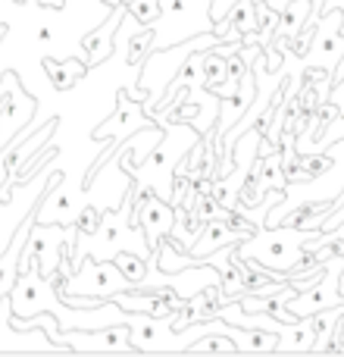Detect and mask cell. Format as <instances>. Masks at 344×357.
Masks as SVG:
<instances>
[{
    "label": "cell",
    "mask_w": 344,
    "mask_h": 357,
    "mask_svg": "<svg viewBox=\"0 0 344 357\" xmlns=\"http://www.w3.org/2000/svg\"><path fill=\"white\" fill-rule=\"evenodd\" d=\"M119 251H135V254H141V257H150V251H154L141 229L132 226V191L116 204V210H104V213H100L97 229L79 232L72 251H69V266L79 270L85 257L113 260Z\"/></svg>",
    "instance_id": "cell-1"
},
{
    "label": "cell",
    "mask_w": 344,
    "mask_h": 357,
    "mask_svg": "<svg viewBox=\"0 0 344 357\" xmlns=\"http://www.w3.org/2000/svg\"><path fill=\"white\" fill-rule=\"evenodd\" d=\"M201 132L191 123H166L163 126V138L141 163H132V167H123L125 173L132 176L135 185H150L160 197L172 201V182H175V167L182 163V157L201 142Z\"/></svg>",
    "instance_id": "cell-2"
},
{
    "label": "cell",
    "mask_w": 344,
    "mask_h": 357,
    "mask_svg": "<svg viewBox=\"0 0 344 357\" xmlns=\"http://www.w3.org/2000/svg\"><path fill=\"white\" fill-rule=\"evenodd\" d=\"M216 44H222V38L216 35V31H207V35H197L191 38V41H182V44H172V47H163V50H150L148 56L141 60V69H138V88L144 91V113H154L157 104H160V98L166 94L169 82L178 75V69L185 66V60H188L194 50L201 47H216Z\"/></svg>",
    "instance_id": "cell-3"
},
{
    "label": "cell",
    "mask_w": 344,
    "mask_h": 357,
    "mask_svg": "<svg viewBox=\"0 0 344 357\" xmlns=\"http://www.w3.org/2000/svg\"><path fill=\"white\" fill-rule=\"evenodd\" d=\"M207 31H213L210 0H160V13L150 25V50L172 47Z\"/></svg>",
    "instance_id": "cell-4"
},
{
    "label": "cell",
    "mask_w": 344,
    "mask_h": 357,
    "mask_svg": "<svg viewBox=\"0 0 344 357\" xmlns=\"http://www.w3.org/2000/svg\"><path fill=\"white\" fill-rule=\"evenodd\" d=\"M344 6H332L320 16L313 31V41L307 47V56H301V69H322L332 75L338 66V56L344 54V31H341Z\"/></svg>",
    "instance_id": "cell-5"
},
{
    "label": "cell",
    "mask_w": 344,
    "mask_h": 357,
    "mask_svg": "<svg viewBox=\"0 0 344 357\" xmlns=\"http://www.w3.org/2000/svg\"><path fill=\"white\" fill-rule=\"evenodd\" d=\"M54 342L66 351H132L129 323L104 329H69V333L56 329Z\"/></svg>",
    "instance_id": "cell-6"
},
{
    "label": "cell",
    "mask_w": 344,
    "mask_h": 357,
    "mask_svg": "<svg viewBox=\"0 0 344 357\" xmlns=\"http://www.w3.org/2000/svg\"><path fill=\"white\" fill-rule=\"evenodd\" d=\"M148 126H154V119L144 113L141 100L129 98V94H119V104H116V113H113L107 123L97 126V132L94 135L100 138V142H123V138H129L132 132L138 129H148Z\"/></svg>",
    "instance_id": "cell-7"
},
{
    "label": "cell",
    "mask_w": 344,
    "mask_h": 357,
    "mask_svg": "<svg viewBox=\"0 0 344 357\" xmlns=\"http://www.w3.org/2000/svg\"><path fill=\"white\" fill-rule=\"evenodd\" d=\"M257 232V226H238V229H228V220H222V222H203V229H201V235L194 238V245L188 248V254L194 260H203L207 254H213V251H219V248H226V245H241V241L247 238V235H253Z\"/></svg>",
    "instance_id": "cell-8"
},
{
    "label": "cell",
    "mask_w": 344,
    "mask_h": 357,
    "mask_svg": "<svg viewBox=\"0 0 344 357\" xmlns=\"http://www.w3.org/2000/svg\"><path fill=\"white\" fill-rule=\"evenodd\" d=\"M10 317H13L10 295H3V298H0V348H35V351H50V348H60L47 333H44V329H41V333H38V329H31L29 339H25V333L13 326ZM60 351H66V348H60Z\"/></svg>",
    "instance_id": "cell-9"
},
{
    "label": "cell",
    "mask_w": 344,
    "mask_h": 357,
    "mask_svg": "<svg viewBox=\"0 0 344 357\" xmlns=\"http://www.w3.org/2000/svg\"><path fill=\"white\" fill-rule=\"evenodd\" d=\"M247 182H257L251 191L244 195V201L260 204V197L266 195V191H276V188H285V169H282V148H272V151H263V169L260 173H253Z\"/></svg>",
    "instance_id": "cell-10"
},
{
    "label": "cell",
    "mask_w": 344,
    "mask_h": 357,
    "mask_svg": "<svg viewBox=\"0 0 344 357\" xmlns=\"http://www.w3.org/2000/svg\"><path fill=\"white\" fill-rule=\"evenodd\" d=\"M44 69L54 79V91H69L88 75V63L81 56H66V60H44Z\"/></svg>",
    "instance_id": "cell-11"
},
{
    "label": "cell",
    "mask_w": 344,
    "mask_h": 357,
    "mask_svg": "<svg viewBox=\"0 0 344 357\" xmlns=\"http://www.w3.org/2000/svg\"><path fill=\"white\" fill-rule=\"evenodd\" d=\"M310 10H313V0H291L285 10H279L276 29H272V41H279V38L291 41V38H295L297 31L304 29V22H307Z\"/></svg>",
    "instance_id": "cell-12"
},
{
    "label": "cell",
    "mask_w": 344,
    "mask_h": 357,
    "mask_svg": "<svg viewBox=\"0 0 344 357\" xmlns=\"http://www.w3.org/2000/svg\"><path fill=\"white\" fill-rule=\"evenodd\" d=\"M113 260H116V266L135 282V289H138V282H141L144 273H148V257H141V254H135V251H119Z\"/></svg>",
    "instance_id": "cell-13"
},
{
    "label": "cell",
    "mask_w": 344,
    "mask_h": 357,
    "mask_svg": "<svg viewBox=\"0 0 344 357\" xmlns=\"http://www.w3.org/2000/svg\"><path fill=\"white\" fill-rule=\"evenodd\" d=\"M125 10H129L141 25H154L157 13H160V0H129Z\"/></svg>",
    "instance_id": "cell-14"
},
{
    "label": "cell",
    "mask_w": 344,
    "mask_h": 357,
    "mask_svg": "<svg viewBox=\"0 0 344 357\" xmlns=\"http://www.w3.org/2000/svg\"><path fill=\"white\" fill-rule=\"evenodd\" d=\"M238 6V0H210V16H213V22H219V19H226L228 13Z\"/></svg>",
    "instance_id": "cell-15"
},
{
    "label": "cell",
    "mask_w": 344,
    "mask_h": 357,
    "mask_svg": "<svg viewBox=\"0 0 344 357\" xmlns=\"http://www.w3.org/2000/svg\"><path fill=\"white\" fill-rule=\"evenodd\" d=\"M257 3H266V6H269V10H285V6H288L291 3V0H257Z\"/></svg>",
    "instance_id": "cell-16"
},
{
    "label": "cell",
    "mask_w": 344,
    "mask_h": 357,
    "mask_svg": "<svg viewBox=\"0 0 344 357\" xmlns=\"http://www.w3.org/2000/svg\"><path fill=\"white\" fill-rule=\"evenodd\" d=\"M119 3H129V0H119Z\"/></svg>",
    "instance_id": "cell-17"
},
{
    "label": "cell",
    "mask_w": 344,
    "mask_h": 357,
    "mask_svg": "<svg viewBox=\"0 0 344 357\" xmlns=\"http://www.w3.org/2000/svg\"><path fill=\"white\" fill-rule=\"evenodd\" d=\"M13 3H19V0H13Z\"/></svg>",
    "instance_id": "cell-18"
}]
</instances>
